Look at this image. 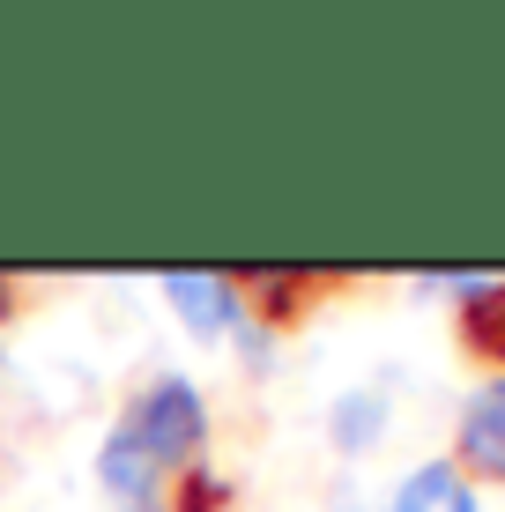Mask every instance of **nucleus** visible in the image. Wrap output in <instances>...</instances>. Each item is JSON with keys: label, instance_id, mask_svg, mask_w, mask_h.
Listing matches in <instances>:
<instances>
[{"label": "nucleus", "instance_id": "nucleus-7", "mask_svg": "<svg viewBox=\"0 0 505 512\" xmlns=\"http://www.w3.org/2000/svg\"><path fill=\"white\" fill-rule=\"evenodd\" d=\"M394 512H476V483H468L454 461H424V468L402 475Z\"/></svg>", "mask_w": 505, "mask_h": 512}, {"label": "nucleus", "instance_id": "nucleus-8", "mask_svg": "<svg viewBox=\"0 0 505 512\" xmlns=\"http://www.w3.org/2000/svg\"><path fill=\"white\" fill-rule=\"evenodd\" d=\"M223 505H231V490H223V475H208V468H186L179 490H171V512H223Z\"/></svg>", "mask_w": 505, "mask_h": 512}, {"label": "nucleus", "instance_id": "nucleus-1", "mask_svg": "<svg viewBox=\"0 0 505 512\" xmlns=\"http://www.w3.org/2000/svg\"><path fill=\"white\" fill-rule=\"evenodd\" d=\"M119 431L164 475H186V468H201V446H208V401H201V386H186V379H149L142 394L127 401Z\"/></svg>", "mask_w": 505, "mask_h": 512}, {"label": "nucleus", "instance_id": "nucleus-9", "mask_svg": "<svg viewBox=\"0 0 505 512\" xmlns=\"http://www.w3.org/2000/svg\"><path fill=\"white\" fill-rule=\"evenodd\" d=\"M15 305H23V282H15V275H0V327L15 320Z\"/></svg>", "mask_w": 505, "mask_h": 512}, {"label": "nucleus", "instance_id": "nucleus-5", "mask_svg": "<svg viewBox=\"0 0 505 512\" xmlns=\"http://www.w3.org/2000/svg\"><path fill=\"white\" fill-rule=\"evenodd\" d=\"M164 297H171V312H179L201 342H216V334L238 327V290H231V275H201V268H194V275H164Z\"/></svg>", "mask_w": 505, "mask_h": 512}, {"label": "nucleus", "instance_id": "nucleus-3", "mask_svg": "<svg viewBox=\"0 0 505 512\" xmlns=\"http://www.w3.org/2000/svg\"><path fill=\"white\" fill-rule=\"evenodd\" d=\"M454 468L468 483H505V379H483L461 401L454 423Z\"/></svg>", "mask_w": 505, "mask_h": 512}, {"label": "nucleus", "instance_id": "nucleus-6", "mask_svg": "<svg viewBox=\"0 0 505 512\" xmlns=\"http://www.w3.org/2000/svg\"><path fill=\"white\" fill-rule=\"evenodd\" d=\"M454 334H461V349H468V357H476V364H491V372L505 379V275H491L483 290H468V297H461Z\"/></svg>", "mask_w": 505, "mask_h": 512}, {"label": "nucleus", "instance_id": "nucleus-4", "mask_svg": "<svg viewBox=\"0 0 505 512\" xmlns=\"http://www.w3.org/2000/svg\"><path fill=\"white\" fill-rule=\"evenodd\" d=\"M97 483H104V498H112L119 512H164V468H156L127 431L104 438V453H97Z\"/></svg>", "mask_w": 505, "mask_h": 512}, {"label": "nucleus", "instance_id": "nucleus-2", "mask_svg": "<svg viewBox=\"0 0 505 512\" xmlns=\"http://www.w3.org/2000/svg\"><path fill=\"white\" fill-rule=\"evenodd\" d=\"M342 282L350 275H327V268H246V275H231V290H238V320H260V327L290 334V327H305Z\"/></svg>", "mask_w": 505, "mask_h": 512}, {"label": "nucleus", "instance_id": "nucleus-10", "mask_svg": "<svg viewBox=\"0 0 505 512\" xmlns=\"http://www.w3.org/2000/svg\"><path fill=\"white\" fill-rule=\"evenodd\" d=\"M342 512H350V505H342Z\"/></svg>", "mask_w": 505, "mask_h": 512}]
</instances>
